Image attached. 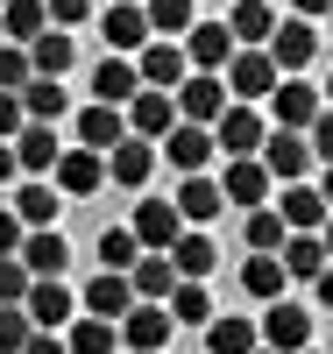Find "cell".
Masks as SVG:
<instances>
[{
  "label": "cell",
  "mask_w": 333,
  "mask_h": 354,
  "mask_svg": "<svg viewBox=\"0 0 333 354\" xmlns=\"http://www.w3.org/2000/svg\"><path fill=\"white\" fill-rule=\"evenodd\" d=\"M255 156H262V170L277 177V185H305V170L319 163L312 156V135H298V128H269Z\"/></svg>",
  "instance_id": "obj_1"
},
{
  "label": "cell",
  "mask_w": 333,
  "mask_h": 354,
  "mask_svg": "<svg viewBox=\"0 0 333 354\" xmlns=\"http://www.w3.org/2000/svg\"><path fill=\"white\" fill-rule=\"evenodd\" d=\"M135 71H142V85H149V93H177V85L192 78V57H185V43L149 36V43L135 50Z\"/></svg>",
  "instance_id": "obj_2"
},
{
  "label": "cell",
  "mask_w": 333,
  "mask_h": 354,
  "mask_svg": "<svg viewBox=\"0 0 333 354\" xmlns=\"http://www.w3.org/2000/svg\"><path fill=\"white\" fill-rule=\"evenodd\" d=\"M227 100H241V106H255V100H269V93H277V64H269V50H234L227 57Z\"/></svg>",
  "instance_id": "obj_3"
},
{
  "label": "cell",
  "mask_w": 333,
  "mask_h": 354,
  "mask_svg": "<svg viewBox=\"0 0 333 354\" xmlns=\"http://www.w3.org/2000/svg\"><path fill=\"white\" fill-rule=\"evenodd\" d=\"M255 326H262V347H277V354H305L312 347V312L291 305V298H269Z\"/></svg>",
  "instance_id": "obj_4"
},
{
  "label": "cell",
  "mask_w": 333,
  "mask_h": 354,
  "mask_svg": "<svg viewBox=\"0 0 333 354\" xmlns=\"http://www.w3.org/2000/svg\"><path fill=\"white\" fill-rule=\"evenodd\" d=\"M262 50H269V64H277L284 78H298V71L319 57V28H312L305 15H291V21H277V36H269Z\"/></svg>",
  "instance_id": "obj_5"
},
{
  "label": "cell",
  "mask_w": 333,
  "mask_h": 354,
  "mask_svg": "<svg viewBox=\"0 0 333 354\" xmlns=\"http://www.w3.org/2000/svg\"><path fill=\"white\" fill-rule=\"evenodd\" d=\"M21 312L36 319V333H64L71 319H78V298L64 290V277H36V283H28V298H21Z\"/></svg>",
  "instance_id": "obj_6"
},
{
  "label": "cell",
  "mask_w": 333,
  "mask_h": 354,
  "mask_svg": "<svg viewBox=\"0 0 333 354\" xmlns=\"http://www.w3.org/2000/svg\"><path fill=\"white\" fill-rule=\"evenodd\" d=\"M220 113H227V78H220V71H192L185 85H177V121L213 128Z\"/></svg>",
  "instance_id": "obj_7"
},
{
  "label": "cell",
  "mask_w": 333,
  "mask_h": 354,
  "mask_svg": "<svg viewBox=\"0 0 333 354\" xmlns=\"http://www.w3.org/2000/svg\"><path fill=\"white\" fill-rule=\"evenodd\" d=\"M269 185H277V177L262 170V156H227L220 198H227V205H241V213H255V205H269Z\"/></svg>",
  "instance_id": "obj_8"
},
{
  "label": "cell",
  "mask_w": 333,
  "mask_h": 354,
  "mask_svg": "<svg viewBox=\"0 0 333 354\" xmlns=\"http://www.w3.org/2000/svg\"><path fill=\"white\" fill-rule=\"evenodd\" d=\"M177 333V319H170V305H149V298H135L128 305V319H120V340H128L135 354H163V340Z\"/></svg>",
  "instance_id": "obj_9"
},
{
  "label": "cell",
  "mask_w": 333,
  "mask_h": 354,
  "mask_svg": "<svg viewBox=\"0 0 333 354\" xmlns=\"http://www.w3.org/2000/svg\"><path fill=\"white\" fill-rule=\"evenodd\" d=\"M319 106H326V93H319V85H305V78H277V93H269L277 128H298V135L319 121Z\"/></svg>",
  "instance_id": "obj_10"
},
{
  "label": "cell",
  "mask_w": 333,
  "mask_h": 354,
  "mask_svg": "<svg viewBox=\"0 0 333 354\" xmlns=\"http://www.w3.org/2000/svg\"><path fill=\"white\" fill-rule=\"evenodd\" d=\"M177 234H185V213H177L170 198H142L135 205V241H142V255H170Z\"/></svg>",
  "instance_id": "obj_11"
},
{
  "label": "cell",
  "mask_w": 333,
  "mask_h": 354,
  "mask_svg": "<svg viewBox=\"0 0 333 354\" xmlns=\"http://www.w3.org/2000/svg\"><path fill=\"white\" fill-rule=\"evenodd\" d=\"M262 135H269V121H262L255 106H241V100H227V113L213 121V142H220L227 156H255V149H262Z\"/></svg>",
  "instance_id": "obj_12"
},
{
  "label": "cell",
  "mask_w": 333,
  "mask_h": 354,
  "mask_svg": "<svg viewBox=\"0 0 333 354\" xmlns=\"http://www.w3.org/2000/svg\"><path fill=\"white\" fill-rule=\"evenodd\" d=\"M149 170H156V142H142V135H120L114 149H107V177L120 192H142L149 185Z\"/></svg>",
  "instance_id": "obj_13"
},
{
  "label": "cell",
  "mask_w": 333,
  "mask_h": 354,
  "mask_svg": "<svg viewBox=\"0 0 333 354\" xmlns=\"http://www.w3.org/2000/svg\"><path fill=\"white\" fill-rule=\"evenodd\" d=\"M213 128H199V121H177L170 135H163V156H170V170H185V177H199L206 163H213Z\"/></svg>",
  "instance_id": "obj_14"
},
{
  "label": "cell",
  "mask_w": 333,
  "mask_h": 354,
  "mask_svg": "<svg viewBox=\"0 0 333 354\" xmlns=\"http://www.w3.org/2000/svg\"><path fill=\"white\" fill-rule=\"evenodd\" d=\"M177 43H185V57H192V71H227V57L241 50V43L227 36V21H192L185 36H177Z\"/></svg>",
  "instance_id": "obj_15"
},
{
  "label": "cell",
  "mask_w": 333,
  "mask_h": 354,
  "mask_svg": "<svg viewBox=\"0 0 333 354\" xmlns=\"http://www.w3.org/2000/svg\"><path fill=\"white\" fill-rule=\"evenodd\" d=\"M128 305H135V283L120 277V270H100L93 283L78 290V312H93V319H114V326L128 319Z\"/></svg>",
  "instance_id": "obj_16"
},
{
  "label": "cell",
  "mask_w": 333,
  "mask_h": 354,
  "mask_svg": "<svg viewBox=\"0 0 333 354\" xmlns=\"http://www.w3.org/2000/svg\"><path fill=\"white\" fill-rule=\"evenodd\" d=\"M170 128H177V93H149V85H142V93L128 100V135L163 142Z\"/></svg>",
  "instance_id": "obj_17"
},
{
  "label": "cell",
  "mask_w": 333,
  "mask_h": 354,
  "mask_svg": "<svg viewBox=\"0 0 333 354\" xmlns=\"http://www.w3.org/2000/svg\"><path fill=\"white\" fill-rule=\"evenodd\" d=\"M107 185V156L100 149H64V156H57V192H64V198H93Z\"/></svg>",
  "instance_id": "obj_18"
},
{
  "label": "cell",
  "mask_w": 333,
  "mask_h": 354,
  "mask_svg": "<svg viewBox=\"0 0 333 354\" xmlns=\"http://www.w3.org/2000/svg\"><path fill=\"white\" fill-rule=\"evenodd\" d=\"M100 36H107V50H114V57H135V50L149 43V15H142V8H128V0H114V8L100 15Z\"/></svg>",
  "instance_id": "obj_19"
},
{
  "label": "cell",
  "mask_w": 333,
  "mask_h": 354,
  "mask_svg": "<svg viewBox=\"0 0 333 354\" xmlns=\"http://www.w3.org/2000/svg\"><path fill=\"white\" fill-rule=\"evenodd\" d=\"M227 36L241 50H262L269 36H277V8H269V0H234L227 8Z\"/></svg>",
  "instance_id": "obj_20"
},
{
  "label": "cell",
  "mask_w": 333,
  "mask_h": 354,
  "mask_svg": "<svg viewBox=\"0 0 333 354\" xmlns=\"http://www.w3.org/2000/svg\"><path fill=\"white\" fill-rule=\"evenodd\" d=\"M93 93H100V106H128V100L142 93V71H135V57H114V50H107V64L93 71Z\"/></svg>",
  "instance_id": "obj_21"
},
{
  "label": "cell",
  "mask_w": 333,
  "mask_h": 354,
  "mask_svg": "<svg viewBox=\"0 0 333 354\" xmlns=\"http://www.w3.org/2000/svg\"><path fill=\"white\" fill-rule=\"evenodd\" d=\"M277 213H284V227L291 234H319L333 213H326V198H319V185H284V205H277Z\"/></svg>",
  "instance_id": "obj_22"
},
{
  "label": "cell",
  "mask_w": 333,
  "mask_h": 354,
  "mask_svg": "<svg viewBox=\"0 0 333 354\" xmlns=\"http://www.w3.org/2000/svg\"><path fill=\"white\" fill-rule=\"evenodd\" d=\"M21 262H28V277H64L71 248H64V234H57V227H28V241H21Z\"/></svg>",
  "instance_id": "obj_23"
},
{
  "label": "cell",
  "mask_w": 333,
  "mask_h": 354,
  "mask_svg": "<svg viewBox=\"0 0 333 354\" xmlns=\"http://www.w3.org/2000/svg\"><path fill=\"white\" fill-rule=\"evenodd\" d=\"M170 262H177V277L206 283V277H213V262H220V248H213V234L185 227V234H177V241H170Z\"/></svg>",
  "instance_id": "obj_24"
},
{
  "label": "cell",
  "mask_w": 333,
  "mask_h": 354,
  "mask_svg": "<svg viewBox=\"0 0 333 354\" xmlns=\"http://www.w3.org/2000/svg\"><path fill=\"white\" fill-rule=\"evenodd\" d=\"M120 135H128V113H120V106H100V100H93V106L78 113V149H100V156H107Z\"/></svg>",
  "instance_id": "obj_25"
},
{
  "label": "cell",
  "mask_w": 333,
  "mask_h": 354,
  "mask_svg": "<svg viewBox=\"0 0 333 354\" xmlns=\"http://www.w3.org/2000/svg\"><path fill=\"white\" fill-rule=\"evenodd\" d=\"M170 205L185 213V227H206V220H220V205H227V198H220L213 177L199 170V177H185V185H177V198H170Z\"/></svg>",
  "instance_id": "obj_26"
},
{
  "label": "cell",
  "mask_w": 333,
  "mask_h": 354,
  "mask_svg": "<svg viewBox=\"0 0 333 354\" xmlns=\"http://www.w3.org/2000/svg\"><path fill=\"white\" fill-rule=\"evenodd\" d=\"M128 283H135V298H149V305H170V290H177V262H170V255H135Z\"/></svg>",
  "instance_id": "obj_27"
},
{
  "label": "cell",
  "mask_w": 333,
  "mask_h": 354,
  "mask_svg": "<svg viewBox=\"0 0 333 354\" xmlns=\"http://www.w3.org/2000/svg\"><path fill=\"white\" fill-rule=\"evenodd\" d=\"M262 347V326L255 319H206V354H255Z\"/></svg>",
  "instance_id": "obj_28"
},
{
  "label": "cell",
  "mask_w": 333,
  "mask_h": 354,
  "mask_svg": "<svg viewBox=\"0 0 333 354\" xmlns=\"http://www.w3.org/2000/svg\"><path fill=\"white\" fill-rule=\"evenodd\" d=\"M57 156H64V149H57V128H50V121H28V128L15 135V163H21V170L43 177V170H57Z\"/></svg>",
  "instance_id": "obj_29"
},
{
  "label": "cell",
  "mask_w": 333,
  "mask_h": 354,
  "mask_svg": "<svg viewBox=\"0 0 333 354\" xmlns=\"http://www.w3.org/2000/svg\"><path fill=\"white\" fill-rule=\"evenodd\" d=\"M284 283H291V270H284V255H249V262H241V290H249L255 305H269V298H284Z\"/></svg>",
  "instance_id": "obj_30"
},
{
  "label": "cell",
  "mask_w": 333,
  "mask_h": 354,
  "mask_svg": "<svg viewBox=\"0 0 333 354\" xmlns=\"http://www.w3.org/2000/svg\"><path fill=\"white\" fill-rule=\"evenodd\" d=\"M21 106H28V121H64V113H71V93H64V78H28L21 85Z\"/></svg>",
  "instance_id": "obj_31"
},
{
  "label": "cell",
  "mask_w": 333,
  "mask_h": 354,
  "mask_svg": "<svg viewBox=\"0 0 333 354\" xmlns=\"http://www.w3.org/2000/svg\"><path fill=\"white\" fill-rule=\"evenodd\" d=\"M43 28H50L43 0H0V36H8V43H36Z\"/></svg>",
  "instance_id": "obj_32"
},
{
  "label": "cell",
  "mask_w": 333,
  "mask_h": 354,
  "mask_svg": "<svg viewBox=\"0 0 333 354\" xmlns=\"http://www.w3.org/2000/svg\"><path fill=\"white\" fill-rule=\"evenodd\" d=\"M64 347H71V354H114V347H120V326H114V319L78 312L71 326H64Z\"/></svg>",
  "instance_id": "obj_33"
},
{
  "label": "cell",
  "mask_w": 333,
  "mask_h": 354,
  "mask_svg": "<svg viewBox=\"0 0 333 354\" xmlns=\"http://www.w3.org/2000/svg\"><path fill=\"white\" fill-rule=\"evenodd\" d=\"M71 57H78V43L64 36V28H43V36L28 43V64H36V78H64Z\"/></svg>",
  "instance_id": "obj_34"
},
{
  "label": "cell",
  "mask_w": 333,
  "mask_h": 354,
  "mask_svg": "<svg viewBox=\"0 0 333 354\" xmlns=\"http://www.w3.org/2000/svg\"><path fill=\"white\" fill-rule=\"evenodd\" d=\"M241 234H249V255H284V241H291V227H284L277 205H255Z\"/></svg>",
  "instance_id": "obj_35"
},
{
  "label": "cell",
  "mask_w": 333,
  "mask_h": 354,
  "mask_svg": "<svg viewBox=\"0 0 333 354\" xmlns=\"http://www.w3.org/2000/svg\"><path fill=\"white\" fill-rule=\"evenodd\" d=\"M142 15H149V36H185V28L199 21V0H142Z\"/></svg>",
  "instance_id": "obj_36"
},
{
  "label": "cell",
  "mask_w": 333,
  "mask_h": 354,
  "mask_svg": "<svg viewBox=\"0 0 333 354\" xmlns=\"http://www.w3.org/2000/svg\"><path fill=\"white\" fill-rule=\"evenodd\" d=\"M326 262H333V255H326V241H319V234H291V241H284V270H291L298 283H312Z\"/></svg>",
  "instance_id": "obj_37"
},
{
  "label": "cell",
  "mask_w": 333,
  "mask_h": 354,
  "mask_svg": "<svg viewBox=\"0 0 333 354\" xmlns=\"http://www.w3.org/2000/svg\"><path fill=\"white\" fill-rule=\"evenodd\" d=\"M170 319H177V326H206V319H213V298H206V283L177 277V290H170Z\"/></svg>",
  "instance_id": "obj_38"
},
{
  "label": "cell",
  "mask_w": 333,
  "mask_h": 354,
  "mask_svg": "<svg viewBox=\"0 0 333 354\" xmlns=\"http://www.w3.org/2000/svg\"><path fill=\"white\" fill-rule=\"evenodd\" d=\"M135 255H142L135 227H100V262H107V270H120V277H128V270H135Z\"/></svg>",
  "instance_id": "obj_39"
},
{
  "label": "cell",
  "mask_w": 333,
  "mask_h": 354,
  "mask_svg": "<svg viewBox=\"0 0 333 354\" xmlns=\"http://www.w3.org/2000/svg\"><path fill=\"white\" fill-rule=\"evenodd\" d=\"M15 213H21V227H50L57 220V192L50 185H21L15 192Z\"/></svg>",
  "instance_id": "obj_40"
},
{
  "label": "cell",
  "mask_w": 333,
  "mask_h": 354,
  "mask_svg": "<svg viewBox=\"0 0 333 354\" xmlns=\"http://www.w3.org/2000/svg\"><path fill=\"white\" fill-rule=\"evenodd\" d=\"M28 78H36V64H28V43H0V93H21Z\"/></svg>",
  "instance_id": "obj_41"
},
{
  "label": "cell",
  "mask_w": 333,
  "mask_h": 354,
  "mask_svg": "<svg viewBox=\"0 0 333 354\" xmlns=\"http://www.w3.org/2000/svg\"><path fill=\"white\" fill-rule=\"evenodd\" d=\"M28 340H36V319H28L21 305H0V354H21Z\"/></svg>",
  "instance_id": "obj_42"
},
{
  "label": "cell",
  "mask_w": 333,
  "mask_h": 354,
  "mask_svg": "<svg viewBox=\"0 0 333 354\" xmlns=\"http://www.w3.org/2000/svg\"><path fill=\"white\" fill-rule=\"evenodd\" d=\"M28 283H36V277H28V262H21V255H0V305H21Z\"/></svg>",
  "instance_id": "obj_43"
},
{
  "label": "cell",
  "mask_w": 333,
  "mask_h": 354,
  "mask_svg": "<svg viewBox=\"0 0 333 354\" xmlns=\"http://www.w3.org/2000/svg\"><path fill=\"white\" fill-rule=\"evenodd\" d=\"M28 128V106H21V93H0V142H15Z\"/></svg>",
  "instance_id": "obj_44"
},
{
  "label": "cell",
  "mask_w": 333,
  "mask_h": 354,
  "mask_svg": "<svg viewBox=\"0 0 333 354\" xmlns=\"http://www.w3.org/2000/svg\"><path fill=\"white\" fill-rule=\"evenodd\" d=\"M43 8H50V28H78L93 15V0H43Z\"/></svg>",
  "instance_id": "obj_45"
},
{
  "label": "cell",
  "mask_w": 333,
  "mask_h": 354,
  "mask_svg": "<svg viewBox=\"0 0 333 354\" xmlns=\"http://www.w3.org/2000/svg\"><path fill=\"white\" fill-rule=\"evenodd\" d=\"M21 241H28L21 213H15V205H0V255H21Z\"/></svg>",
  "instance_id": "obj_46"
},
{
  "label": "cell",
  "mask_w": 333,
  "mask_h": 354,
  "mask_svg": "<svg viewBox=\"0 0 333 354\" xmlns=\"http://www.w3.org/2000/svg\"><path fill=\"white\" fill-rule=\"evenodd\" d=\"M305 135H312V156H319V163H333V106H319V121H312Z\"/></svg>",
  "instance_id": "obj_47"
},
{
  "label": "cell",
  "mask_w": 333,
  "mask_h": 354,
  "mask_svg": "<svg viewBox=\"0 0 333 354\" xmlns=\"http://www.w3.org/2000/svg\"><path fill=\"white\" fill-rule=\"evenodd\" d=\"M312 298H319V312H333V262H326V270L312 277Z\"/></svg>",
  "instance_id": "obj_48"
},
{
  "label": "cell",
  "mask_w": 333,
  "mask_h": 354,
  "mask_svg": "<svg viewBox=\"0 0 333 354\" xmlns=\"http://www.w3.org/2000/svg\"><path fill=\"white\" fill-rule=\"evenodd\" d=\"M21 354H71V347H64V340H57V333H36V340H28Z\"/></svg>",
  "instance_id": "obj_49"
},
{
  "label": "cell",
  "mask_w": 333,
  "mask_h": 354,
  "mask_svg": "<svg viewBox=\"0 0 333 354\" xmlns=\"http://www.w3.org/2000/svg\"><path fill=\"white\" fill-rule=\"evenodd\" d=\"M326 8H333V0H291V15H305V21H319Z\"/></svg>",
  "instance_id": "obj_50"
},
{
  "label": "cell",
  "mask_w": 333,
  "mask_h": 354,
  "mask_svg": "<svg viewBox=\"0 0 333 354\" xmlns=\"http://www.w3.org/2000/svg\"><path fill=\"white\" fill-rule=\"evenodd\" d=\"M15 170H21V163H15V142H0V185H8Z\"/></svg>",
  "instance_id": "obj_51"
},
{
  "label": "cell",
  "mask_w": 333,
  "mask_h": 354,
  "mask_svg": "<svg viewBox=\"0 0 333 354\" xmlns=\"http://www.w3.org/2000/svg\"><path fill=\"white\" fill-rule=\"evenodd\" d=\"M319 198H326V213H333V163H326V177H319Z\"/></svg>",
  "instance_id": "obj_52"
},
{
  "label": "cell",
  "mask_w": 333,
  "mask_h": 354,
  "mask_svg": "<svg viewBox=\"0 0 333 354\" xmlns=\"http://www.w3.org/2000/svg\"><path fill=\"white\" fill-rule=\"evenodd\" d=\"M319 241H326V255H333V220H326V227H319Z\"/></svg>",
  "instance_id": "obj_53"
},
{
  "label": "cell",
  "mask_w": 333,
  "mask_h": 354,
  "mask_svg": "<svg viewBox=\"0 0 333 354\" xmlns=\"http://www.w3.org/2000/svg\"><path fill=\"white\" fill-rule=\"evenodd\" d=\"M326 106H333V78H326Z\"/></svg>",
  "instance_id": "obj_54"
},
{
  "label": "cell",
  "mask_w": 333,
  "mask_h": 354,
  "mask_svg": "<svg viewBox=\"0 0 333 354\" xmlns=\"http://www.w3.org/2000/svg\"><path fill=\"white\" fill-rule=\"evenodd\" d=\"M255 354H277V347H255Z\"/></svg>",
  "instance_id": "obj_55"
},
{
  "label": "cell",
  "mask_w": 333,
  "mask_h": 354,
  "mask_svg": "<svg viewBox=\"0 0 333 354\" xmlns=\"http://www.w3.org/2000/svg\"><path fill=\"white\" fill-rule=\"evenodd\" d=\"M326 28H333V8H326Z\"/></svg>",
  "instance_id": "obj_56"
},
{
  "label": "cell",
  "mask_w": 333,
  "mask_h": 354,
  "mask_svg": "<svg viewBox=\"0 0 333 354\" xmlns=\"http://www.w3.org/2000/svg\"><path fill=\"white\" fill-rule=\"evenodd\" d=\"M305 354H326V347H305Z\"/></svg>",
  "instance_id": "obj_57"
},
{
  "label": "cell",
  "mask_w": 333,
  "mask_h": 354,
  "mask_svg": "<svg viewBox=\"0 0 333 354\" xmlns=\"http://www.w3.org/2000/svg\"><path fill=\"white\" fill-rule=\"evenodd\" d=\"M128 8H142V0H128Z\"/></svg>",
  "instance_id": "obj_58"
},
{
  "label": "cell",
  "mask_w": 333,
  "mask_h": 354,
  "mask_svg": "<svg viewBox=\"0 0 333 354\" xmlns=\"http://www.w3.org/2000/svg\"><path fill=\"white\" fill-rule=\"evenodd\" d=\"M326 354H333V340H326Z\"/></svg>",
  "instance_id": "obj_59"
},
{
  "label": "cell",
  "mask_w": 333,
  "mask_h": 354,
  "mask_svg": "<svg viewBox=\"0 0 333 354\" xmlns=\"http://www.w3.org/2000/svg\"><path fill=\"white\" fill-rule=\"evenodd\" d=\"M0 43H8V36H0Z\"/></svg>",
  "instance_id": "obj_60"
}]
</instances>
